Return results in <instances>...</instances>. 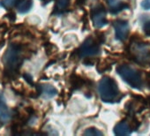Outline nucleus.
I'll return each instance as SVG.
<instances>
[{"mask_svg":"<svg viewBox=\"0 0 150 136\" xmlns=\"http://www.w3.org/2000/svg\"><path fill=\"white\" fill-rule=\"evenodd\" d=\"M113 28L115 29L116 39L118 41H125L129 35V23L124 20H117L113 22Z\"/></svg>","mask_w":150,"mask_h":136,"instance_id":"nucleus-7","label":"nucleus"},{"mask_svg":"<svg viewBox=\"0 0 150 136\" xmlns=\"http://www.w3.org/2000/svg\"><path fill=\"white\" fill-rule=\"evenodd\" d=\"M19 1L20 0H1L0 1V6L6 9H9L17 5Z\"/></svg>","mask_w":150,"mask_h":136,"instance_id":"nucleus-14","label":"nucleus"},{"mask_svg":"<svg viewBox=\"0 0 150 136\" xmlns=\"http://www.w3.org/2000/svg\"><path fill=\"white\" fill-rule=\"evenodd\" d=\"M98 92L104 103H117L122 98L117 82L110 77H103L98 85Z\"/></svg>","mask_w":150,"mask_h":136,"instance_id":"nucleus-2","label":"nucleus"},{"mask_svg":"<svg viewBox=\"0 0 150 136\" xmlns=\"http://www.w3.org/2000/svg\"><path fill=\"white\" fill-rule=\"evenodd\" d=\"M106 1L112 13H117L128 6L126 4L123 3L121 0H106Z\"/></svg>","mask_w":150,"mask_h":136,"instance_id":"nucleus-10","label":"nucleus"},{"mask_svg":"<svg viewBox=\"0 0 150 136\" xmlns=\"http://www.w3.org/2000/svg\"><path fill=\"white\" fill-rule=\"evenodd\" d=\"M129 55L137 64L146 65L150 62V49L140 42H133L129 46Z\"/></svg>","mask_w":150,"mask_h":136,"instance_id":"nucleus-4","label":"nucleus"},{"mask_svg":"<svg viewBox=\"0 0 150 136\" xmlns=\"http://www.w3.org/2000/svg\"><path fill=\"white\" fill-rule=\"evenodd\" d=\"M70 0H57L56 6L54 8V13L60 14L63 13L69 6Z\"/></svg>","mask_w":150,"mask_h":136,"instance_id":"nucleus-13","label":"nucleus"},{"mask_svg":"<svg viewBox=\"0 0 150 136\" xmlns=\"http://www.w3.org/2000/svg\"><path fill=\"white\" fill-rule=\"evenodd\" d=\"M132 130L133 126L132 125V123H128L127 121H121L114 127V133L116 135H129Z\"/></svg>","mask_w":150,"mask_h":136,"instance_id":"nucleus-8","label":"nucleus"},{"mask_svg":"<svg viewBox=\"0 0 150 136\" xmlns=\"http://www.w3.org/2000/svg\"><path fill=\"white\" fill-rule=\"evenodd\" d=\"M117 73L132 88L139 90L142 89L143 79L141 74L138 70L128 64H121L117 67Z\"/></svg>","mask_w":150,"mask_h":136,"instance_id":"nucleus-3","label":"nucleus"},{"mask_svg":"<svg viewBox=\"0 0 150 136\" xmlns=\"http://www.w3.org/2000/svg\"><path fill=\"white\" fill-rule=\"evenodd\" d=\"M24 78L26 79V81H27L29 84L33 85V81H32V78H31V76H30L29 74H24Z\"/></svg>","mask_w":150,"mask_h":136,"instance_id":"nucleus-18","label":"nucleus"},{"mask_svg":"<svg viewBox=\"0 0 150 136\" xmlns=\"http://www.w3.org/2000/svg\"><path fill=\"white\" fill-rule=\"evenodd\" d=\"M11 118V114L9 109L6 103L3 96H0V125L6 124Z\"/></svg>","mask_w":150,"mask_h":136,"instance_id":"nucleus-9","label":"nucleus"},{"mask_svg":"<svg viewBox=\"0 0 150 136\" xmlns=\"http://www.w3.org/2000/svg\"><path fill=\"white\" fill-rule=\"evenodd\" d=\"M32 5V0H20L17 4V10L20 13H26L29 12Z\"/></svg>","mask_w":150,"mask_h":136,"instance_id":"nucleus-12","label":"nucleus"},{"mask_svg":"<svg viewBox=\"0 0 150 136\" xmlns=\"http://www.w3.org/2000/svg\"><path fill=\"white\" fill-rule=\"evenodd\" d=\"M84 1H85V0H77V4L78 5H82L84 3Z\"/></svg>","mask_w":150,"mask_h":136,"instance_id":"nucleus-19","label":"nucleus"},{"mask_svg":"<svg viewBox=\"0 0 150 136\" xmlns=\"http://www.w3.org/2000/svg\"><path fill=\"white\" fill-rule=\"evenodd\" d=\"M146 105H149L150 106V97L147 100H146Z\"/></svg>","mask_w":150,"mask_h":136,"instance_id":"nucleus-20","label":"nucleus"},{"mask_svg":"<svg viewBox=\"0 0 150 136\" xmlns=\"http://www.w3.org/2000/svg\"><path fill=\"white\" fill-rule=\"evenodd\" d=\"M39 94L42 95L43 97L45 98H50V97H53L54 96L57 95V89L51 86V85H49V84H44V85H42L40 88H39Z\"/></svg>","mask_w":150,"mask_h":136,"instance_id":"nucleus-11","label":"nucleus"},{"mask_svg":"<svg viewBox=\"0 0 150 136\" xmlns=\"http://www.w3.org/2000/svg\"><path fill=\"white\" fill-rule=\"evenodd\" d=\"M143 30L146 35H150V20L146 21L143 25Z\"/></svg>","mask_w":150,"mask_h":136,"instance_id":"nucleus-16","label":"nucleus"},{"mask_svg":"<svg viewBox=\"0 0 150 136\" xmlns=\"http://www.w3.org/2000/svg\"><path fill=\"white\" fill-rule=\"evenodd\" d=\"M141 6L145 10H150V0H142Z\"/></svg>","mask_w":150,"mask_h":136,"instance_id":"nucleus-17","label":"nucleus"},{"mask_svg":"<svg viewBox=\"0 0 150 136\" xmlns=\"http://www.w3.org/2000/svg\"><path fill=\"white\" fill-rule=\"evenodd\" d=\"M43 2H46V3H48V2H50V1H51V0H42Z\"/></svg>","mask_w":150,"mask_h":136,"instance_id":"nucleus-21","label":"nucleus"},{"mask_svg":"<svg viewBox=\"0 0 150 136\" xmlns=\"http://www.w3.org/2000/svg\"><path fill=\"white\" fill-rule=\"evenodd\" d=\"M84 135H90V136H99V135H103V133L99 131L98 129H96V127H90L88 128L85 132H84Z\"/></svg>","mask_w":150,"mask_h":136,"instance_id":"nucleus-15","label":"nucleus"},{"mask_svg":"<svg viewBox=\"0 0 150 136\" xmlns=\"http://www.w3.org/2000/svg\"><path fill=\"white\" fill-rule=\"evenodd\" d=\"M22 46L12 43L8 46L3 58L5 64V74L9 79H13L18 75L20 67L23 63Z\"/></svg>","mask_w":150,"mask_h":136,"instance_id":"nucleus-1","label":"nucleus"},{"mask_svg":"<svg viewBox=\"0 0 150 136\" xmlns=\"http://www.w3.org/2000/svg\"><path fill=\"white\" fill-rule=\"evenodd\" d=\"M106 15L107 13H106V9L104 8V6L100 5L95 7L91 12V18L93 21L94 26L97 28H101L104 27L108 22Z\"/></svg>","mask_w":150,"mask_h":136,"instance_id":"nucleus-6","label":"nucleus"},{"mask_svg":"<svg viewBox=\"0 0 150 136\" xmlns=\"http://www.w3.org/2000/svg\"><path fill=\"white\" fill-rule=\"evenodd\" d=\"M99 52H100V43L96 39L93 37H88V39H86L78 50L79 57L81 58L95 57L98 55Z\"/></svg>","mask_w":150,"mask_h":136,"instance_id":"nucleus-5","label":"nucleus"}]
</instances>
